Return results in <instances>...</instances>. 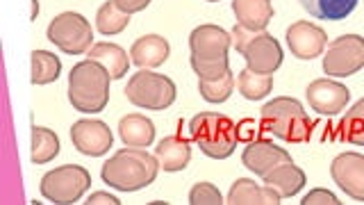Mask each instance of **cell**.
<instances>
[{"label":"cell","instance_id":"35","mask_svg":"<svg viewBox=\"0 0 364 205\" xmlns=\"http://www.w3.org/2000/svg\"><path fill=\"white\" fill-rule=\"evenodd\" d=\"M37 14H39V3L37 0H32V19H37Z\"/></svg>","mask_w":364,"mask_h":205},{"label":"cell","instance_id":"31","mask_svg":"<svg viewBox=\"0 0 364 205\" xmlns=\"http://www.w3.org/2000/svg\"><path fill=\"white\" fill-rule=\"evenodd\" d=\"M262 135H267V132L262 130V123H255V119H242V121L237 123L239 142L250 144V142H255V140H262Z\"/></svg>","mask_w":364,"mask_h":205},{"label":"cell","instance_id":"29","mask_svg":"<svg viewBox=\"0 0 364 205\" xmlns=\"http://www.w3.org/2000/svg\"><path fill=\"white\" fill-rule=\"evenodd\" d=\"M235 85H237V80H235L232 71L223 73L221 78H212V80L198 78V91L208 102H225L232 96Z\"/></svg>","mask_w":364,"mask_h":205},{"label":"cell","instance_id":"12","mask_svg":"<svg viewBox=\"0 0 364 205\" xmlns=\"http://www.w3.org/2000/svg\"><path fill=\"white\" fill-rule=\"evenodd\" d=\"M305 96L312 110H316L318 114H326V117H335L350 100V89L337 83V80L318 78L307 85Z\"/></svg>","mask_w":364,"mask_h":205},{"label":"cell","instance_id":"25","mask_svg":"<svg viewBox=\"0 0 364 205\" xmlns=\"http://www.w3.org/2000/svg\"><path fill=\"white\" fill-rule=\"evenodd\" d=\"M130 26V14L128 11H123L114 0H107V3H102L96 11V28L100 34H105V37H112V34H119L123 32L125 28Z\"/></svg>","mask_w":364,"mask_h":205},{"label":"cell","instance_id":"16","mask_svg":"<svg viewBox=\"0 0 364 205\" xmlns=\"http://www.w3.org/2000/svg\"><path fill=\"white\" fill-rule=\"evenodd\" d=\"M282 196L271 189L269 185H257L250 178H237L232 182L230 191H228V201L230 205H278Z\"/></svg>","mask_w":364,"mask_h":205},{"label":"cell","instance_id":"26","mask_svg":"<svg viewBox=\"0 0 364 205\" xmlns=\"http://www.w3.org/2000/svg\"><path fill=\"white\" fill-rule=\"evenodd\" d=\"M62 75L60 57L48 51H32V85H50Z\"/></svg>","mask_w":364,"mask_h":205},{"label":"cell","instance_id":"30","mask_svg":"<svg viewBox=\"0 0 364 205\" xmlns=\"http://www.w3.org/2000/svg\"><path fill=\"white\" fill-rule=\"evenodd\" d=\"M189 203L191 205H221L225 203L221 191L212 182H196L191 189H189Z\"/></svg>","mask_w":364,"mask_h":205},{"label":"cell","instance_id":"8","mask_svg":"<svg viewBox=\"0 0 364 205\" xmlns=\"http://www.w3.org/2000/svg\"><path fill=\"white\" fill-rule=\"evenodd\" d=\"M91 187V174L80 164H64L48 171L41 182L39 191L46 201L55 205H73L85 196Z\"/></svg>","mask_w":364,"mask_h":205},{"label":"cell","instance_id":"13","mask_svg":"<svg viewBox=\"0 0 364 205\" xmlns=\"http://www.w3.org/2000/svg\"><path fill=\"white\" fill-rule=\"evenodd\" d=\"M330 176L337 187L353 201L364 203V155L341 153L330 164Z\"/></svg>","mask_w":364,"mask_h":205},{"label":"cell","instance_id":"17","mask_svg":"<svg viewBox=\"0 0 364 205\" xmlns=\"http://www.w3.org/2000/svg\"><path fill=\"white\" fill-rule=\"evenodd\" d=\"M171 55V46L159 34H144L130 48V60L139 68H157L162 66Z\"/></svg>","mask_w":364,"mask_h":205},{"label":"cell","instance_id":"3","mask_svg":"<svg viewBox=\"0 0 364 205\" xmlns=\"http://www.w3.org/2000/svg\"><path fill=\"white\" fill-rule=\"evenodd\" d=\"M262 130L287 144H305L312 137V121L296 98L280 96L264 102L259 112Z\"/></svg>","mask_w":364,"mask_h":205},{"label":"cell","instance_id":"10","mask_svg":"<svg viewBox=\"0 0 364 205\" xmlns=\"http://www.w3.org/2000/svg\"><path fill=\"white\" fill-rule=\"evenodd\" d=\"M364 68V37L341 34L328 43L323 53V71L328 78H348Z\"/></svg>","mask_w":364,"mask_h":205},{"label":"cell","instance_id":"19","mask_svg":"<svg viewBox=\"0 0 364 205\" xmlns=\"http://www.w3.org/2000/svg\"><path fill=\"white\" fill-rule=\"evenodd\" d=\"M87 60L98 62L109 73L112 80H121L125 73H128V68L132 64L128 53H125L121 46L109 43V41H100V43L91 46L89 53H87Z\"/></svg>","mask_w":364,"mask_h":205},{"label":"cell","instance_id":"20","mask_svg":"<svg viewBox=\"0 0 364 205\" xmlns=\"http://www.w3.org/2000/svg\"><path fill=\"white\" fill-rule=\"evenodd\" d=\"M119 137L125 146L148 148L155 142V123L144 114H125L119 121Z\"/></svg>","mask_w":364,"mask_h":205},{"label":"cell","instance_id":"5","mask_svg":"<svg viewBox=\"0 0 364 205\" xmlns=\"http://www.w3.org/2000/svg\"><path fill=\"white\" fill-rule=\"evenodd\" d=\"M189 137L203 155L212 159H228L239 144L237 123L219 112H200L189 121Z\"/></svg>","mask_w":364,"mask_h":205},{"label":"cell","instance_id":"24","mask_svg":"<svg viewBox=\"0 0 364 205\" xmlns=\"http://www.w3.org/2000/svg\"><path fill=\"white\" fill-rule=\"evenodd\" d=\"M60 155V137L50 128L34 125L32 128V162L34 164H48Z\"/></svg>","mask_w":364,"mask_h":205},{"label":"cell","instance_id":"28","mask_svg":"<svg viewBox=\"0 0 364 205\" xmlns=\"http://www.w3.org/2000/svg\"><path fill=\"white\" fill-rule=\"evenodd\" d=\"M339 140H344L353 146H364V98L353 105L346 117L339 121Z\"/></svg>","mask_w":364,"mask_h":205},{"label":"cell","instance_id":"1","mask_svg":"<svg viewBox=\"0 0 364 205\" xmlns=\"http://www.w3.org/2000/svg\"><path fill=\"white\" fill-rule=\"evenodd\" d=\"M157 157L151 155L146 148L125 146L114 153L100 169V178L105 185L119 191H136L155 182L159 174Z\"/></svg>","mask_w":364,"mask_h":205},{"label":"cell","instance_id":"7","mask_svg":"<svg viewBox=\"0 0 364 205\" xmlns=\"http://www.w3.org/2000/svg\"><path fill=\"white\" fill-rule=\"evenodd\" d=\"M125 96L139 110L162 112L176 102L178 89L171 78L162 73H153L151 68H141L139 73H132L125 87Z\"/></svg>","mask_w":364,"mask_h":205},{"label":"cell","instance_id":"21","mask_svg":"<svg viewBox=\"0 0 364 205\" xmlns=\"http://www.w3.org/2000/svg\"><path fill=\"white\" fill-rule=\"evenodd\" d=\"M262 180H264V185H269L271 189H276L282 199L296 196L307 182L305 171L301 167H296L294 162H284V164L276 167L273 171H269Z\"/></svg>","mask_w":364,"mask_h":205},{"label":"cell","instance_id":"34","mask_svg":"<svg viewBox=\"0 0 364 205\" xmlns=\"http://www.w3.org/2000/svg\"><path fill=\"white\" fill-rule=\"evenodd\" d=\"M114 3H117L123 11H128V14H136V11H144L153 0H114Z\"/></svg>","mask_w":364,"mask_h":205},{"label":"cell","instance_id":"36","mask_svg":"<svg viewBox=\"0 0 364 205\" xmlns=\"http://www.w3.org/2000/svg\"><path fill=\"white\" fill-rule=\"evenodd\" d=\"M208 3H219V0H208Z\"/></svg>","mask_w":364,"mask_h":205},{"label":"cell","instance_id":"22","mask_svg":"<svg viewBox=\"0 0 364 205\" xmlns=\"http://www.w3.org/2000/svg\"><path fill=\"white\" fill-rule=\"evenodd\" d=\"M232 11L239 26L248 30H267L273 19L271 0H232Z\"/></svg>","mask_w":364,"mask_h":205},{"label":"cell","instance_id":"15","mask_svg":"<svg viewBox=\"0 0 364 205\" xmlns=\"http://www.w3.org/2000/svg\"><path fill=\"white\" fill-rule=\"evenodd\" d=\"M284 162H291V155L284 151L282 146H276L273 142L264 140V137L246 144L244 153H242V164L250 171V174H255L259 178H264L269 171H273Z\"/></svg>","mask_w":364,"mask_h":205},{"label":"cell","instance_id":"18","mask_svg":"<svg viewBox=\"0 0 364 205\" xmlns=\"http://www.w3.org/2000/svg\"><path fill=\"white\" fill-rule=\"evenodd\" d=\"M155 157L164 171L176 174V171L187 169L189 159H191V144L182 135L164 137V140L155 146Z\"/></svg>","mask_w":364,"mask_h":205},{"label":"cell","instance_id":"27","mask_svg":"<svg viewBox=\"0 0 364 205\" xmlns=\"http://www.w3.org/2000/svg\"><path fill=\"white\" fill-rule=\"evenodd\" d=\"M237 89L246 100H262L271 94L273 89V75L267 73H255L246 68L237 75Z\"/></svg>","mask_w":364,"mask_h":205},{"label":"cell","instance_id":"9","mask_svg":"<svg viewBox=\"0 0 364 205\" xmlns=\"http://www.w3.org/2000/svg\"><path fill=\"white\" fill-rule=\"evenodd\" d=\"M46 37L66 55H82L91 48L94 30H91V23L82 14H77V11H62V14H57L50 21Z\"/></svg>","mask_w":364,"mask_h":205},{"label":"cell","instance_id":"33","mask_svg":"<svg viewBox=\"0 0 364 205\" xmlns=\"http://www.w3.org/2000/svg\"><path fill=\"white\" fill-rule=\"evenodd\" d=\"M85 203L87 205H121V201L114 196V194H107V191H94Z\"/></svg>","mask_w":364,"mask_h":205},{"label":"cell","instance_id":"6","mask_svg":"<svg viewBox=\"0 0 364 205\" xmlns=\"http://www.w3.org/2000/svg\"><path fill=\"white\" fill-rule=\"evenodd\" d=\"M232 46L239 55H244L246 68L255 73L273 75L282 64V46L276 37H271L267 30H248L244 26H237L230 32Z\"/></svg>","mask_w":364,"mask_h":205},{"label":"cell","instance_id":"32","mask_svg":"<svg viewBox=\"0 0 364 205\" xmlns=\"http://www.w3.org/2000/svg\"><path fill=\"white\" fill-rule=\"evenodd\" d=\"M341 201L328 189H312L310 194H305L301 205H339Z\"/></svg>","mask_w":364,"mask_h":205},{"label":"cell","instance_id":"11","mask_svg":"<svg viewBox=\"0 0 364 205\" xmlns=\"http://www.w3.org/2000/svg\"><path fill=\"white\" fill-rule=\"evenodd\" d=\"M71 142L82 155L100 157L112 148L114 135L109 130V125L98 119H80L71 128Z\"/></svg>","mask_w":364,"mask_h":205},{"label":"cell","instance_id":"23","mask_svg":"<svg viewBox=\"0 0 364 205\" xmlns=\"http://www.w3.org/2000/svg\"><path fill=\"white\" fill-rule=\"evenodd\" d=\"M360 0H301L303 9L321 21H344L353 14Z\"/></svg>","mask_w":364,"mask_h":205},{"label":"cell","instance_id":"14","mask_svg":"<svg viewBox=\"0 0 364 205\" xmlns=\"http://www.w3.org/2000/svg\"><path fill=\"white\" fill-rule=\"evenodd\" d=\"M287 46L294 57L299 60H314V57L326 53L328 34L323 28L314 26L310 21H296L287 28Z\"/></svg>","mask_w":364,"mask_h":205},{"label":"cell","instance_id":"4","mask_svg":"<svg viewBox=\"0 0 364 205\" xmlns=\"http://www.w3.org/2000/svg\"><path fill=\"white\" fill-rule=\"evenodd\" d=\"M109 73L94 60L77 62L68 73V100L82 114H98L109 102Z\"/></svg>","mask_w":364,"mask_h":205},{"label":"cell","instance_id":"2","mask_svg":"<svg viewBox=\"0 0 364 205\" xmlns=\"http://www.w3.org/2000/svg\"><path fill=\"white\" fill-rule=\"evenodd\" d=\"M230 46V32H225L219 26L205 23V26L193 28L189 34V62L193 73L205 80L221 78L223 73H228L230 71V57H228Z\"/></svg>","mask_w":364,"mask_h":205}]
</instances>
